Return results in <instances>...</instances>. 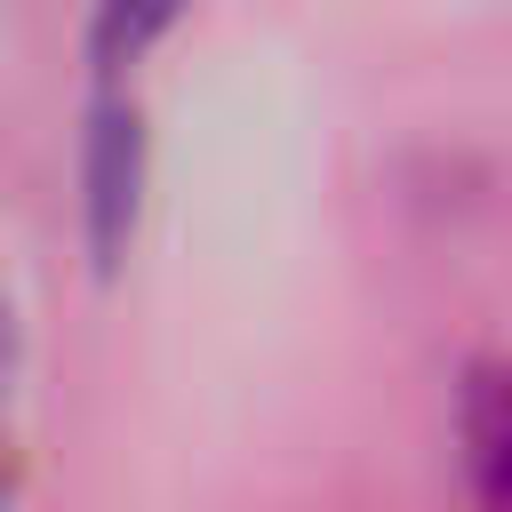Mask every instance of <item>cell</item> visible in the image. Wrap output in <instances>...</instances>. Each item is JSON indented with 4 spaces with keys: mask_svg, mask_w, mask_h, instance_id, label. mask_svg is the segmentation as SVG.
I'll return each instance as SVG.
<instances>
[{
    "mask_svg": "<svg viewBox=\"0 0 512 512\" xmlns=\"http://www.w3.org/2000/svg\"><path fill=\"white\" fill-rule=\"evenodd\" d=\"M136 192H144V120L120 88H96L88 112V240L96 264H120L136 232Z\"/></svg>",
    "mask_w": 512,
    "mask_h": 512,
    "instance_id": "obj_1",
    "label": "cell"
},
{
    "mask_svg": "<svg viewBox=\"0 0 512 512\" xmlns=\"http://www.w3.org/2000/svg\"><path fill=\"white\" fill-rule=\"evenodd\" d=\"M456 440H464V472L480 488L488 512H512V368L504 360H472L456 384Z\"/></svg>",
    "mask_w": 512,
    "mask_h": 512,
    "instance_id": "obj_2",
    "label": "cell"
},
{
    "mask_svg": "<svg viewBox=\"0 0 512 512\" xmlns=\"http://www.w3.org/2000/svg\"><path fill=\"white\" fill-rule=\"evenodd\" d=\"M168 24H176V0H96V40H88L96 48V80L112 88Z\"/></svg>",
    "mask_w": 512,
    "mask_h": 512,
    "instance_id": "obj_3",
    "label": "cell"
},
{
    "mask_svg": "<svg viewBox=\"0 0 512 512\" xmlns=\"http://www.w3.org/2000/svg\"><path fill=\"white\" fill-rule=\"evenodd\" d=\"M16 360H24V336H16V304L0 296V392H8V376H16Z\"/></svg>",
    "mask_w": 512,
    "mask_h": 512,
    "instance_id": "obj_4",
    "label": "cell"
},
{
    "mask_svg": "<svg viewBox=\"0 0 512 512\" xmlns=\"http://www.w3.org/2000/svg\"><path fill=\"white\" fill-rule=\"evenodd\" d=\"M0 512H8V488H0Z\"/></svg>",
    "mask_w": 512,
    "mask_h": 512,
    "instance_id": "obj_5",
    "label": "cell"
}]
</instances>
